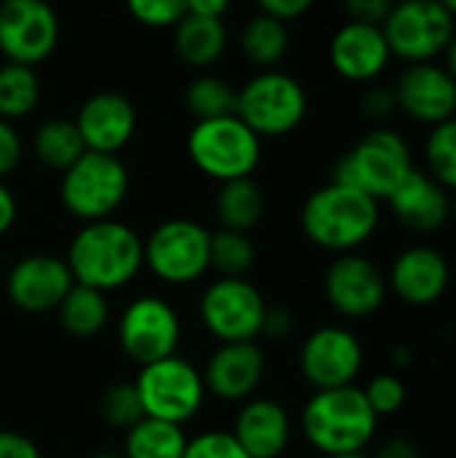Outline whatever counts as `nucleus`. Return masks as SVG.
I'll list each match as a JSON object with an SVG mask.
<instances>
[{
	"mask_svg": "<svg viewBox=\"0 0 456 458\" xmlns=\"http://www.w3.org/2000/svg\"><path fill=\"white\" fill-rule=\"evenodd\" d=\"M65 263L75 284L108 295L132 284L145 268L142 239L132 225L113 217L83 223L67 247Z\"/></svg>",
	"mask_w": 456,
	"mask_h": 458,
	"instance_id": "1",
	"label": "nucleus"
},
{
	"mask_svg": "<svg viewBox=\"0 0 456 458\" xmlns=\"http://www.w3.org/2000/svg\"><path fill=\"white\" fill-rule=\"evenodd\" d=\"M382 209L368 193L344 182H328L317 188L301 207L304 236L333 255L357 252L379 228Z\"/></svg>",
	"mask_w": 456,
	"mask_h": 458,
	"instance_id": "2",
	"label": "nucleus"
},
{
	"mask_svg": "<svg viewBox=\"0 0 456 458\" xmlns=\"http://www.w3.org/2000/svg\"><path fill=\"white\" fill-rule=\"evenodd\" d=\"M376 429L379 416L355 384L314 392L301 411V432L323 456L360 454L371 445Z\"/></svg>",
	"mask_w": 456,
	"mask_h": 458,
	"instance_id": "3",
	"label": "nucleus"
},
{
	"mask_svg": "<svg viewBox=\"0 0 456 458\" xmlns=\"http://www.w3.org/2000/svg\"><path fill=\"white\" fill-rule=\"evenodd\" d=\"M414 156L406 137L395 129H374L336 164L333 180L387 201L400 182L414 172Z\"/></svg>",
	"mask_w": 456,
	"mask_h": 458,
	"instance_id": "4",
	"label": "nucleus"
},
{
	"mask_svg": "<svg viewBox=\"0 0 456 458\" xmlns=\"http://www.w3.org/2000/svg\"><path fill=\"white\" fill-rule=\"evenodd\" d=\"M129 193V172L113 153L86 150L62 172L59 201L81 223L108 220L118 212Z\"/></svg>",
	"mask_w": 456,
	"mask_h": 458,
	"instance_id": "5",
	"label": "nucleus"
},
{
	"mask_svg": "<svg viewBox=\"0 0 456 458\" xmlns=\"http://www.w3.org/2000/svg\"><path fill=\"white\" fill-rule=\"evenodd\" d=\"M185 148L194 166L218 182L253 177L261 164V137L237 113L196 121Z\"/></svg>",
	"mask_w": 456,
	"mask_h": 458,
	"instance_id": "6",
	"label": "nucleus"
},
{
	"mask_svg": "<svg viewBox=\"0 0 456 458\" xmlns=\"http://www.w3.org/2000/svg\"><path fill=\"white\" fill-rule=\"evenodd\" d=\"M309 113V97L298 78L277 67L261 70L237 91V115L263 140L296 131Z\"/></svg>",
	"mask_w": 456,
	"mask_h": 458,
	"instance_id": "7",
	"label": "nucleus"
},
{
	"mask_svg": "<svg viewBox=\"0 0 456 458\" xmlns=\"http://www.w3.org/2000/svg\"><path fill=\"white\" fill-rule=\"evenodd\" d=\"M134 389L148 419L180 427L196 419L210 397L202 370L180 354L142 365L134 378Z\"/></svg>",
	"mask_w": 456,
	"mask_h": 458,
	"instance_id": "8",
	"label": "nucleus"
},
{
	"mask_svg": "<svg viewBox=\"0 0 456 458\" xmlns=\"http://www.w3.org/2000/svg\"><path fill=\"white\" fill-rule=\"evenodd\" d=\"M212 233L188 217H172L159 223L148 239H142L145 268L164 284L188 287L204 279L210 266Z\"/></svg>",
	"mask_w": 456,
	"mask_h": 458,
	"instance_id": "9",
	"label": "nucleus"
},
{
	"mask_svg": "<svg viewBox=\"0 0 456 458\" xmlns=\"http://www.w3.org/2000/svg\"><path fill=\"white\" fill-rule=\"evenodd\" d=\"M266 298L245 276H218L199 298L202 327L218 344L258 341L263 335Z\"/></svg>",
	"mask_w": 456,
	"mask_h": 458,
	"instance_id": "10",
	"label": "nucleus"
},
{
	"mask_svg": "<svg viewBox=\"0 0 456 458\" xmlns=\"http://www.w3.org/2000/svg\"><path fill=\"white\" fill-rule=\"evenodd\" d=\"M382 30L392 56L419 64L443 56L456 35V19L438 0H398Z\"/></svg>",
	"mask_w": 456,
	"mask_h": 458,
	"instance_id": "11",
	"label": "nucleus"
},
{
	"mask_svg": "<svg viewBox=\"0 0 456 458\" xmlns=\"http://www.w3.org/2000/svg\"><path fill=\"white\" fill-rule=\"evenodd\" d=\"M180 341V314L161 295H140L118 317V346L140 368L177 354Z\"/></svg>",
	"mask_w": 456,
	"mask_h": 458,
	"instance_id": "12",
	"label": "nucleus"
},
{
	"mask_svg": "<svg viewBox=\"0 0 456 458\" xmlns=\"http://www.w3.org/2000/svg\"><path fill=\"white\" fill-rule=\"evenodd\" d=\"M363 341L341 325L317 327L298 352V370L314 392L352 386L363 373Z\"/></svg>",
	"mask_w": 456,
	"mask_h": 458,
	"instance_id": "13",
	"label": "nucleus"
},
{
	"mask_svg": "<svg viewBox=\"0 0 456 458\" xmlns=\"http://www.w3.org/2000/svg\"><path fill=\"white\" fill-rule=\"evenodd\" d=\"M59 43V19L46 0H0V54L35 67Z\"/></svg>",
	"mask_w": 456,
	"mask_h": 458,
	"instance_id": "14",
	"label": "nucleus"
},
{
	"mask_svg": "<svg viewBox=\"0 0 456 458\" xmlns=\"http://www.w3.org/2000/svg\"><path fill=\"white\" fill-rule=\"evenodd\" d=\"M323 290L331 309L347 319L374 317L390 295L387 274L360 252L336 255L325 271Z\"/></svg>",
	"mask_w": 456,
	"mask_h": 458,
	"instance_id": "15",
	"label": "nucleus"
},
{
	"mask_svg": "<svg viewBox=\"0 0 456 458\" xmlns=\"http://www.w3.org/2000/svg\"><path fill=\"white\" fill-rule=\"evenodd\" d=\"M392 94L400 113L430 129L456 115V81L438 62L406 64L392 86Z\"/></svg>",
	"mask_w": 456,
	"mask_h": 458,
	"instance_id": "16",
	"label": "nucleus"
},
{
	"mask_svg": "<svg viewBox=\"0 0 456 458\" xmlns=\"http://www.w3.org/2000/svg\"><path fill=\"white\" fill-rule=\"evenodd\" d=\"M73 274L65 258L27 255L16 260L5 276V295L22 314H51L73 287Z\"/></svg>",
	"mask_w": 456,
	"mask_h": 458,
	"instance_id": "17",
	"label": "nucleus"
},
{
	"mask_svg": "<svg viewBox=\"0 0 456 458\" xmlns=\"http://www.w3.org/2000/svg\"><path fill=\"white\" fill-rule=\"evenodd\" d=\"M390 293L406 306L425 309L438 303L452 287V263L449 258L427 244L403 250L387 274Z\"/></svg>",
	"mask_w": 456,
	"mask_h": 458,
	"instance_id": "18",
	"label": "nucleus"
},
{
	"mask_svg": "<svg viewBox=\"0 0 456 458\" xmlns=\"http://www.w3.org/2000/svg\"><path fill=\"white\" fill-rule=\"evenodd\" d=\"M204 386L207 394L223 400V403H247L255 397V392L263 384L266 376V354L255 341H242V344H220L204 370Z\"/></svg>",
	"mask_w": 456,
	"mask_h": 458,
	"instance_id": "19",
	"label": "nucleus"
},
{
	"mask_svg": "<svg viewBox=\"0 0 456 458\" xmlns=\"http://www.w3.org/2000/svg\"><path fill=\"white\" fill-rule=\"evenodd\" d=\"M333 70L352 83H371L392 62L390 43L384 38V30L379 24H363V21H347L341 24L328 48Z\"/></svg>",
	"mask_w": 456,
	"mask_h": 458,
	"instance_id": "20",
	"label": "nucleus"
},
{
	"mask_svg": "<svg viewBox=\"0 0 456 458\" xmlns=\"http://www.w3.org/2000/svg\"><path fill=\"white\" fill-rule=\"evenodd\" d=\"M73 121L81 131L86 150L113 153V156H118V150L126 148V142L134 137V129H137L134 105L118 91L91 94L81 105Z\"/></svg>",
	"mask_w": 456,
	"mask_h": 458,
	"instance_id": "21",
	"label": "nucleus"
},
{
	"mask_svg": "<svg viewBox=\"0 0 456 458\" xmlns=\"http://www.w3.org/2000/svg\"><path fill=\"white\" fill-rule=\"evenodd\" d=\"M231 435L250 458H282L293 440V421L277 400L250 397L239 405Z\"/></svg>",
	"mask_w": 456,
	"mask_h": 458,
	"instance_id": "22",
	"label": "nucleus"
},
{
	"mask_svg": "<svg viewBox=\"0 0 456 458\" xmlns=\"http://www.w3.org/2000/svg\"><path fill=\"white\" fill-rule=\"evenodd\" d=\"M387 204L398 223L414 233H435L452 220V191L422 169H414Z\"/></svg>",
	"mask_w": 456,
	"mask_h": 458,
	"instance_id": "23",
	"label": "nucleus"
},
{
	"mask_svg": "<svg viewBox=\"0 0 456 458\" xmlns=\"http://www.w3.org/2000/svg\"><path fill=\"white\" fill-rule=\"evenodd\" d=\"M172 30H175L177 56L188 67H196V70L212 67L228 46V30H226L223 19L185 13Z\"/></svg>",
	"mask_w": 456,
	"mask_h": 458,
	"instance_id": "24",
	"label": "nucleus"
},
{
	"mask_svg": "<svg viewBox=\"0 0 456 458\" xmlns=\"http://www.w3.org/2000/svg\"><path fill=\"white\" fill-rule=\"evenodd\" d=\"M54 314H56V319H59V325H62V330L67 335H73V338H94L110 322V301L99 290L73 284Z\"/></svg>",
	"mask_w": 456,
	"mask_h": 458,
	"instance_id": "25",
	"label": "nucleus"
},
{
	"mask_svg": "<svg viewBox=\"0 0 456 458\" xmlns=\"http://www.w3.org/2000/svg\"><path fill=\"white\" fill-rule=\"evenodd\" d=\"M263 212H266V199L253 177L220 182V191L215 196V215L220 228L250 233L261 223Z\"/></svg>",
	"mask_w": 456,
	"mask_h": 458,
	"instance_id": "26",
	"label": "nucleus"
},
{
	"mask_svg": "<svg viewBox=\"0 0 456 458\" xmlns=\"http://www.w3.org/2000/svg\"><path fill=\"white\" fill-rule=\"evenodd\" d=\"M188 435L180 424L140 419L124 432V458H183Z\"/></svg>",
	"mask_w": 456,
	"mask_h": 458,
	"instance_id": "27",
	"label": "nucleus"
},
{
	"mask_svg": "<svg viewBox=\"0 0 456 458\" xmlns=\"http://www.w3.org/2000/svg\"><path fill=\"white\" fill-rule=\"evenodd\" d=\"M239 46L242 54L261 70H271L277 62L285 59L288 48H290V32H288V21L274 19L269 13H258L253 16L239 35Z\"/></svg>",
	"mask_w": 456,
	"mask_h": 458,
	"instance_id": "28",
	"label": "nucleus"
},
{
	"mask_svg": "<svg viewBox=\"0 0 456 458\" xmlns=\"http://www.w3.org/2000/svg\"><path fill=\"white\" fill-rule=\"evenodd\" d=\"M32 150L43 166L54 172H65L86 153V145L73 118H48L46 123L38 126Z\"/></svg>",
	"mask_w": 456,
	"mask_h": 458,
	"instance_id": "29",
	"label": "nucleus"
},
{
	"mask_svg": "<svg viewBox=\"0 0 456 458\" xmlns=\"http://www.w3.org/2000/svg\"><path fill=\"white\" fill-rule=\"evenodd\" d=\"M40 99V83L35 67L5 62L0 67V118L13 121L35 110Z\"/></svg>",
	"mask_w": 456,
	"mask_h": 458,
	"instance_id": "30",
	"label": "nucleus"
},
{
	"mask_svg": "<svg viewBox=\"0 0 456 458\" xmlns=\"http://www.w3.org/2000/svg\"><path fill=\"white\" fill-rule=\"evenodd\" d=\"M185 107L196 121H210V118H223L237 113V91L231 89L228 81L204 72L196 75L188 89H185Z\"/></svg>",
	"mask_w": 456,
	"mask_h": 458,
	"instance_id": "31",
	"label": "nucleus"
},
{
	"mask_svg": "<svg viewBox=\"0 0 456 458\" xmlns=\"http://www.w3.org/2000/svg\"><path fill=\"white\" fill-rule=\"evenodd\" d=\"M210 266L220 276H247L255 266V244L242 231L220 228L212 233L210 244Z\"/></svg>",
	"mask_w": 456,
	"mask_h": 458,
	"instance_id": "32",
	"label": "nucleus"
},
{
	"mask_svg": "<svg viewBox=\"0 0 456 458\" xmlns=\"http://www.w3.org/2000/svg\"><path fill=\"white\" fill-rule=\"evenodd\" d=\"M427 174H433L446 191H456V115L433 126L425 142Z\"/></svg>",
	"mask_w": 456,
	"mask_h": 458,
	"instance_id": "33",
	"label": "nucleus"
},
{
	"mask_svg": "<svg viewBox=\"0 0 456 458\" xmlns=\"http://www.w3.org/2000/svg\"><path fill=\"white\" fill-rule=\"evenodd\" d=\"M99 416L105 424L116 427V429H129L134 427L140 419H145V411H142V403H140V394L134 389V384H116L110 386L102 400H99Z\"/></svg>",
	"mask_w": 456,
	"mask_h": 458,
	"instance_id": "34",
	"label": "nucleus"
},
{
	"mask_svg": "<svg viewBox=\"0 0 456 458\" xmlns=\"http://www.w3.org/2000/svg\"><path fill=\"white\" fill-rule=\"evenodd\" d=\"M368 405L374 408V413L382 416H395L398 411H403L406 400H409V389L406 381L395 373H382L376 378L368 381V386L363 389Z\"/></svg>",
	"mask_w": 456,
	"mask_h": 458,
	"instance_id": "35",
	"label": "nucleus"
},
{
	"mask_svg": "<svg viewBox=\"0 0 456 458\" xmlns=\"http://www.w3.org/2000/svg\"><path fill=\"white\" fill-rule=\"evenodd\" d=\"M129 13L153 30L175 27L188 13V0H126Z\"/></svg>",
	"mask_w": 456,
	"mask_h": 458,
	"instance_id": "36",
	"label": "nucleus"
},
{
	"mask_svg": "<svg viewBox=\"0 0 456 458\" xmlns=\"http://www.w3.org/2000/svg\"><path fill=\"white\" fill-rule=\"evenodd\" d=\"M183 458H250L231 432L210 429L188 440Z\"/></svg>",
	"mask_w": 456,
	"mask_h": 458,
	"instance_id": "37",
	"label": "nucleus"
},
{
	"mask_svg": "<svg viewBox=\"0 0 456 458\" xmlns=\"http://www.w3.org/2000/svg\"><path fill=\"white\" fill-rule=\"evenodd\" d=\"M395 0H344V11L349 21H363V24H384L390 16Z\"/></svg>",
	"mask_w": 456,
	"mask_h": 458,
	"instance_id": "38",
	"label": "nucleus"
},
{
	"mask_svg": "<svg viewBox=\"0 0 456 458\" xmlns=\"http://www.w3.org/2000/svg\"><path fill=\"white\" fill-rule=\"evenodd\" d=\"M22 161V137L11 121L0 118V180L8 177Z\"/></svg>",
	"mask_w": 456,
	"mask_h": 458,
	"instance_id": "39",
	"label": "nucleus"
},
{
	"mask_svg": "<svg viewBox=\"0 0 456 458\" xmlns=\"http://www.w3.org/2000/svg\"><path fill=\"white\" fill-rule=\"evenodd\" d=\"M395 110H398V102H395L392 89L376 86V89H371V91L363 97V113H366L368 118H374V121H384V118H390Z\"/></svg>",
	"mask_w": 456,
	"mask_h": 458,
	"instance_id": "40",
	"label": "nucleus"
},
{
	"mask_svg": "<svg viewBox=\"0 0 456 458\" xmlns=\"http://www.w3.org/2000/svg\"><path fill=\"white\" fill-rule=\"evenodd\" d=\"M0 458H40V448L22 432L0 429Z\"/></svg>",
	"mask_w": 456,
	"mask_h": 458,
	"instance_id": "41",
	"label": "nucleus"
},
{
	"mask_svg": "<svg viewBox=\"0 0 456 458\" xmlns=\"http://www.w3.org/2000/svg\"><path fill=\"white\" fill-rule=\"evenodd\" d=\"M255 5L261 8V13L290 21V19L304 16L314 5V0H255Z\"/></svg>",
	"mask_w": 456,
	"mask_h": 458,
	"instance_id": "42",
	"label": "nucleus"
},
{
	"mask_svg": "<svg viewBox=\"0 0 456 458\" xmlns=\"http://www.w3.org/2000/svg\"><path fill=\"white\" fill-rule=\"evenodd\" d=\"M296 327L293 314L285 306H269L263 319V335L266 338H288Z\"/></svg>",
	"mask_w": 456,
	"mask_h": 458,
	"instance_id": "43",
	"label": "nucleus"
},
{
	"mask_svg": "<svg viewBox=\"0 0 456 458\" xmlns=\"http://www.w3.org/2000/svg\"><path fill=\"white\" fill-rule=\"evenodd\" d=\"M371 458H422V451L411 437H390Z\"/></svg>",
	"mask_w": 456,
	"mask_h": 458,
	"instance_id": "44",
	"label": "nucleus"
},
{
	"mask_svg": "<svg viewBox=\"0 0 456 458\" xmlns=\"http://www.w3.org/2000/svg\"><path fill=\"white\" fill-rule=\"evenodd\" d=\"M16 199H13V193L8 191V185L0 180V236H5L11 228H13V223H16Z\"/></svg>",
	"mask_w": 456,
	"mask_h": 458,
	"instance_id": "45",
	"label": "nucleus"
},
{
	"mask_svg": "<svg viewBox=\"0 0 456 458\" xmlns=\"http://www.w3.org/2000/svg\"><path fill=\"white\" fill-rule=\"evenodd\" d=\"M231 0H188V13L207 16V19H223Z\"/></svg>",
	"mask_w": 456,
	"mask_h": 458,
	"instance_id": "46",
	"label": "nucleus"
},
{
	"mask_svg": "<svg viewBox=\"0 0 456 458\" xmlns=\"http://www.w3.org/2000/svg\"><path fill=\"white\" fill-rule=\"evenodd\" d=\"M414 360H417V354H414V349H411V346H395V349L390 352V362H392V368L406 370V368H411V365H414Z\"/></svg>",
	"mask_w": 456,
	"mask_h": 458,
	"instance_id": "47",
	"label": "nucleus"
},
{
	"mask_svg": "<svg viewBox=\"0 0 456 458\" xmlns=\"http://www.w3.org/2000/svg\"><path fill=\"white\" fill-rule=\"evenodd\" d=\"M443 56H446V64H443V67H446V70H449V72L454 75V81H456V35L452 38L449 48L443 51Z\"/></svg>",
	"mask_w": 456,
	"mask_h": 458,
	"instance_id": "48",
	"label": "nucleus"
},
{
	"mask_svg": "<svg viewBox=\"0 0 456 458\" xmlns=\"http://www.w3.org/2000/svg\"><path fill=\"white\" fill-rule=\"evenodd\" d=\"M89 458H124L118 451H97V454H91Z\"/></svg>",
	"mask_w": 456,
	"mask_h": 458,
	"instance_id": "49",
	"label": "nucleus"
},
{
	"mask_svg": "<svg viewBox=\"0 0 456 458\" xmlns=\"http://www.w3.org/2000/svg\"><path fill=\"white\" fill-rule=\"evenodd\" d=\"M438 3H441V5H443V8H446V11H449V13L456 19V0H438Z\"/></svg>",
	"mask_w": 456,
	"mask_h": 458,
	"instance_id": "50",
	"label": "nucleus"
},
{
	"mask_svg": "<svg viewBox=\"0 0 456 458\" xmlns=\"http://www.w3.org/2000/svg\"><path fill=\"white\" fill-rule=\"evenodd\" d=\"M325 458H371L366 451H360V454H341V456H325Z\"/></svg>",
	"mask_w": 456,
	"mask_h": 458,
	"instance_id": "51",
	"label": "nucleus"
},
{
	"mask_svg": "<svg viewBox=\"0 0 456 458\" xmlns=\"http://www.w3.org/2000/svg\"><path fill=\"white\" fill-rule=\"evenodd\" d=\"M452 220L456 223V191L452 193Z\"/></svg>",
	"mask_w": 456,
	"mask_h": 458,
	"instance_id": "52",
	"label": "nucleus"
},
{
	"mask_svg": "<svg viewBox=\"0 0 456 458\" xmlns=\"http://www.w3.org/2000/svg\"><path fill=\"white\" fill-rule=\"evenodd\" d=\"M395 3H398V0H395Z\"/></svg>",
	"mask_w": 456,
	"mask_h": 458,
	"instance_id": "53",
	"label": "nucleus"
}]
</instances>
